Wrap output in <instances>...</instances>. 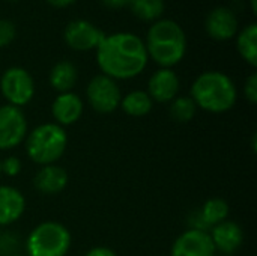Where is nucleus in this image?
<instances>
[{"label":"nucleus","instance_id":"obj_16","mask_svg":"<svg viewBox=\"0 0 257 256\" xmlns=\"http://www.w3.org/2000/svg\"><path fill=\"white\" fill-rule=\"evenodd\" d=\"M26 211L24 195L12 186H0V228L14 225Z\"/></svg>","mask_w":257,"mask_h":256},{"label":"nucleus","instance_id":"obj_30","mask_svg":"<svg viewBox=\"0 0 257 256\" xmlns=\"http://www.w3.org/2000/svg\"><path fill=\"white\" fill-rule=\"evenodd\" d=\"M251 9L253 12H256V0H251Z\"/></svg>","mask_w":257,"mask_h":256},{"label":"nucleus","instance_id":"obj_3","mask_svg":"<svg viewBox=\"0 0 257 256\" xmlns=\"http://www.w3.org/2000/svg\"><path fill=\"white\" fill-rule=\"evenodd\" d=\"M145 47L148 56L161 68L178 65L187 53L184 29L173 20H157L149 27Z\"/></svg>","mask_w":257,"mask_h":256},{"label":"nucleus","instance_id":"obj_1","mask_svg":"<svg viewBox=\"0 0 257 256\" xmlns=\"http://www.w3.org/2000/svg\"><path fill=\"white\" fill-rule=\"evenodd\" d=\"M149 56L145 41L134 33L105 35L96 47V63L101 72L113 80H130L140 75Z\"/></svg>","mask_w":257,"mask_h":256},{"label":"nucleus","instance_id":"obj_22","mask_svg":"<svg viewBox=\"0 0 257 256\" xmlns=\"http://www.w3.org/2000/svg\"><path fill=\"white\" fill-rule=\"evenodd\" d=\"M169 113L172 116V119H175L179 124H187L190 122L196 113H197V106L196 103L191 100V97H176L172 103H170V109Z\"/></svg>","mask_w":257,"mask_h":256},{"label":"nucleus","instance_id":"obj_2","mask_svg":"<svg viewBox=\"0 0 257 256\" xmlns=\"http://www.w3.org/2000/svg\"><path fill=\"white\" fill-rule=\"evenodd\" d=\"M190 97L197 109L220 115L233 109L238 100V91L227 74L221 71H205L193 81Z\"/></svg>","mask_w":257,"mask_h":256},{"label":"nucleus","instance_id":"obj_29","mask_svg":"<svg viewBox=\"0 0 257 256\" xmlns=\"http://www.w3.org/2000/svg\"><path fill=\"white\" fill-rule=\"evenodd\" d=\"M50 6H53V8H68V6H71L75 0H45Z\"/></svg>","mask_w":257,"mask_h":256},{"label":"nucleus","instance_id":"obj_14","mask_svg":"<svg viewBox=\"0 0 257 256\" xmlns=\"http://www.w3.org/2000/svg\"><path fill=\"white\" fill-rule=\"evenodd\" d=\"M230 213L229 204L221 198L208 199L202 208L190 216V229H199L209 232L215 225L227 220Z\"/></svg>","mask_w":257,"mask_h":256},{"label":"nucleus","instance_id":"obj_27","mask_svg":"<svg viewBox=\"0 0 257 256\" xmlns=\"http://www.w3.org/2000/svg\"><path fill=\"white\" fill-rule=\"evenodd\" d=\"M84 256H117V253L108 247H104V246H96V247H92L90 250L86 252Z\"/></svg>","mask_w":257,"mask_h":256},{"label":"nucleus","instance_id":"obj_18","mask_svg":"<svg viewBox=\"0 0 257 256\" xmlns=\"http://www.w3.org/2000/svg\"><path fill=\"white\" fill-rule=\"evenodd\" d=\"M48 80H50L51 88L57 91L59 94L71 92V89L75 86L78 80L77 66L69 60H60L51 68Z\"/></svg>","mask_w":257,"mask_h":256},{"label":"nucleus","instance_id":"obj_25","mask_svg":"<svg viewBox=\"0 0 257 256\" xmlns=\"http://www.w3.org/2000/svg\"><path fill=\"white\" fill-rule=\"evenodd\" d=\"M17 247H18V238H15L12 234L0 232V255H17V253H15V249H17Z\"/></svg>","mask_w":257,"mask_h":256},{"label":"nucleus","instance_id":"obj_10","mask_svg":"<svg viewBox=\"0 0 257 256\" xmlns=\"http://www.w3.org/2000/svg\"><path fill=\"white\" fill-rule=\"evenodd\" d=\"M215 247L206 231L187 229L172 244L170 256H215Z\"/></svg>","mask_w":257,"mask_h":256},{"label":"nucleus","instance_id":"obj_8","mask_svg":"<svg viewBox=\"0 0 257 256\" xmlns=\"http://www.w3.org/2000/svg\"><path fill=\"white\" fill-rule=\"evenodd\" d=\"M27 130V118L20 107L0 106V151H9L23 143Z\"/></svg>","mask_w":257,"mask_h":256},{"label":"nucleus","instance_id":"obj_9","mask_svg":"<svg viewBox=\"0 0 257 256\" xmlns=\"http://www.w3.org/2000/svg\"><path fill=\"white\" fill-rule=\"evenodd\" d=\"M105 33L87 20H74L66 24L63 39L68 47L75 51L96 50Z\"/></svg>","mask_w":257,"mask_h":256},{"label":"nucleus","instance_id":"obj_7","mask_svg":"<svg viewBox=\"0 0 257 256\" xmlns=\"http://www.w3.org/2000/svg\"><path fill=\"white\" fill-rule=\"evenodd\" d=\"M86 97L95 112L108 115L120 106L122 92L116 80L104 74H98L89 81L86 88Z\"/></svg>","mask_w":257,"mask_h":256},{"label":"nucleus","instance_id":"obj_12","mask_svg":"<svg viewBox=\"0 0 257 256\" xmlns=\"http://www.w3.org/2000/svg\"><path fill=\"white\" fill-rule=\"evenodd\" d=\"M179 88L181 81L178 74L172 68H160L151 75L146 92L154 103L167 104L178 97Z\"/></svg>","mask_w":257,"mask_h":256},{"label":"nucleus","instance_id":"obj_5","mask_svg":"<svg viewBox=\"0 0 257 256\" xmlns=\"http://www.w3.org/2000/svg\"><path fill=\"white\" fill-rule=\"evenodd\" d=\"M72 244L69 229L59 222L36 225L26 240V256H66Z\"/></svg>","mask_w":257,"mask_h":256},{"label":"nucleus","instance_id":"obj_32","mask_svg":"<svg viewBox=\"0 0 257 256\" xmlns=\"http://www.w3.org/2000/svg\"><path fill=\"white\" fill-rule=\"evenodd\" d=\"M12 256H26V255H18V253H17V255H12Z\"/></svg>","mask_w":257,"mask_h":256},{"label":"nucleus","instance_id":"obj_26","mask_svg":"<svg viewBox=\"0 0 257 256\" xmlns=\"http://www.w3.org/2000/svg\"><path fill=\"white\" fill-rule=\"evenodd\" d=\"M244 95L247 98L248 103L251 104H256L257 103V74L253 72L247 80H245V84H244Z\"/></svg>","mask_w":257,"mask_h":256},{"label":"nucleus","instance_id":"obj_24","mask_svg":"<svg viewBox=\"0 0 257 256\" xmlns=\"http://www.w3.org/2000/svg\"><path fill=\"white\" fill-rule=\"evenodd\" d=\"M17 35L15 24L9 20H0V48L8 47Z\"/></svg>","mask_w":257,"mask_h":256},{"label":"nucleus","instance_id":"obj_6","mask_svg":"<svg viewBox=\"0 0 257 256\" xmlns=\"http://www.w3.org/2000/svg\"><path fill=\"white\" fill-rule=\"evenodd\" d=\"M0 92L8 104L21 109L35 97V80L27 69L11 66L0 77Z\"/></svg>","mask_w":257,"mask_h":256},{"label":"nucleus","instance_id":"obj_15","mask_svg":"<svg viewBox=\"0 0 257 256\" xmlns=\"http://www.w3.org/2000/svg\"><path fill=\"white\" fill-rule=\"evenodd\" d=\"M84 104L83 100L74 92L59 94L51 104V115L57 125L69 127L74 125L83 115Z\"/></svg>","mask_w":257,"mask_h":256},{"label":"nucleus","instance_id":"obj_4","mask_svg":"<svg viewBox=\"0 0 257 256\" xmlns=\"http://www.w3.org/2000/svg\"><path fill=\"white\" fill-rule=\"evenodd\" d=\"M24 143L26 152L33 163L39 166L56 164L66 151L68 134L56 122H45L27 133Z\"/></svg>","mask_w":257,"mask_h":256},{"label":"nucleus","instance_id":"obj_21","mask_svg":"<svg viewBox=\"0 0 257 256\" xmlns=\"http://www.w3.org/2000/svg\"><path fill=\"white\" fill-rule=\"evenodd\" d=\"M128 6L131 12L142 21L155 23L164 12V0H131Z\"/></svg>","mask_w":257,"mask_h":256},{"label":"nucleus","instance_id":"obj_23","mask_svg":"<svg viewBox=\"0 0 257 256\" xmlns=\"http://www.w3.org/2000/svg\"><path fill=\"white\" fill-rule=\"evenodd\" d=\"M21 169H23V163L15 155H9L5 160H2V175L14 178L17 175H20Z\"/></svg>","mask_w":257,"mask_h":256},{"label":"nucleus","instance_id":"obj_19","mask_svg":"<svg viewBox=\"0 0 257 256\" xmlns=\"http://www.w3.org/2000/svg\"><path fill=\"white\" fill-rule=\"evenodd\" d=\"M122 110L133 118H142L151 113L154 107V101L148 95L146 91H131L120 100Z\"/></svg>","mask_w":257,"mask_h":256},{"label":"nucleus","instance_id":"obj_31","mask_svg":"<svg viewBox=\"0 0 257 256\" xmlns=\"http://www.w3.org/2000/svg\"><path fill=\"white\" fill-rule=\"evenodd\" d=\"M0 177H2V160H0Z\"/></svg>","mask_w":257,"mask_h":256},{"label":"nucleus","instance_id":"obj_28","mask_svg":"<svg viewBox=\"0 0 257 256\" xmlns=\"http://www.w3.org/2000/svg\"><path fill=\"white\" fill-rule=\"evenodd\" d=\"M107 8L110 9H122L130 5L131 0H101Z\"/></svg>","mask_w":257,"mask_h":256},{"label":"nucleus","instance_id":"obj_11","mask_svg":"<svg viewBox=\"0 0 257 256\" xmlns=\"http://www.w3.org/2000/svg\"><path fill=\"white\" fill-rule=\"evenodd\" d=\"M209 235L215 247V252L224 256L236 253L242 247L245 238L241 225H238L233 220H224L215 225L214 228H211Z\"/></svg>","mask_w":257,"mask_h":256},{"label":"nucleus","instance_id":"obj_20","mask_svg":"<svg viewBox=\"0 0 257 256\" xmlns=\"http://www.w3.org/2000/svg\"><path fill=\"white\" fill-rule=\"evenodd\" d=\"M236 48L241 57L251 65L257 66V26L254 23L245 26L236 38Z\"/></svg>","mask_w":257,"mask_h":256},{"label":"nucleus","instance_id":"obj_13","mask_svg":"<svg viewBox=\"0 0 257 256\" xmlns=\"http://www.w3.org/2000/svg\"><path fill=\"white\" fill-rule=\"evenodd\" d=\"M206 33L215 41H229L238 33L236 14L227 6L214 8L205 20Z\"/></svg>","mask_w":257,"mask_h":256},{"label":"nucleus","instance_id":"obj_17","mask_svg":"<svg viewBox=\"0 0 257 256\" xmlns=\"http://www.w3.org/2000/svg\"><path fill=\"white\" fill-rule=\"evenodd\" d=\"M68 186V174L57 164L42 166L33 177V187L36 192L51 196L59 195Z\"/></svg>","mask_w":257,"mask_h":256}]
</instances>
